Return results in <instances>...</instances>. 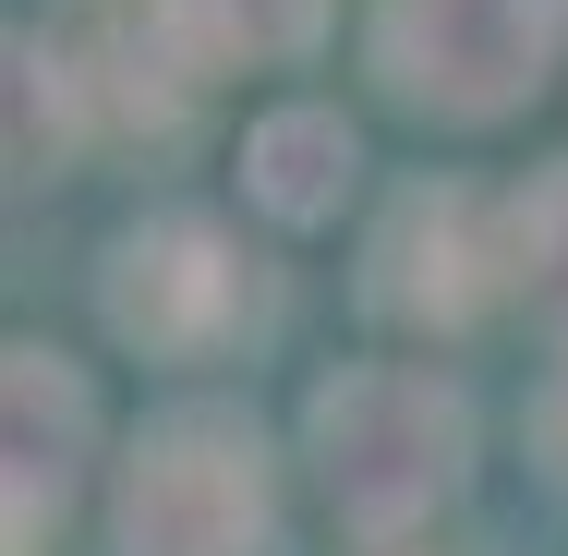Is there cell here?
I'll list each match as a JSON object with an SVG mask.
<instances>
[{
    "label": "cell",
    "mask_w": 568,
    "mask_h": 556,
    "mask_svg": "<svg viewBox=\"0 0 568 556\" xmlns=\"http://www.w3.org/2000/svg\"><path fill=\"white\" fill-rule=\"evenodd\" d=\"M459 447H471V412L424 375H339L315 400V472L351 533H412L459 484Z\"/></svg>",
    "instance_id": "1"
},
{
    "label": "cell",
    "mask_w": 568,
    "mask_h": 556,
    "mask_svg": "<svg viewBox=\"0 0 568 556\" xmlns=\"http://www.w3.org/2000/svg\"><path fill=\"white\" fill-rule=\"evenodd\" d=\"M133 556H266V447L242 412H170L121 472Z\"/></svg>",
    "instance_id": "2"
},
{
    "label": "cell",
    "mask_w": 568,
    "mask_h": 556,
    "mask_svg": "<svg viewBox=\"0 0 568 556\" xmlns=\"http://www.w3.org/2000/svg\"><path fill=\"white\" fill-rule=\"evenodd\" d=\"M557 61V0H375V73L412 110L496 121Z\"/></svg>",
    "instance_id": "3"
},
{
    "label": "cell",
    "mask_w": 568,
    "mask_h": 556,
    "mask_svg": "<svg viewBox=\"0 0 568 556\" xmlns=\"http://www.w3.org/2000/svg\"><path fill=\"white\" fill-rule=\"evenodd\" d=\"M254 315H266V291H254V266H242L206 219L121 230V254H110V327L133 338V351L206 363V351H230Z\"/></svg>",
    "instance_id": "4"
},
{
    "label": "cell",
    "mask_w": 568,
    "mask_h": 556,
    "mask_svg": "<svg viewBox=\"0 0 568 556\" xmlns=\"http://www.w3.org/2000/svg\"><path fill=\"white\" fill-rule=\"evenodd\" d=\"M61 85H73V110L98 98L110 121L133 133H170V121L194 110V61H182V37H170V12L158 0H73V24H61Z\"/></svg>",
    "instance_id": "5"
},
{
    "label": "cell",
    "mask_w": 568,
    "mask_h": 556,
    "mask_svg": "<svg viewBox=\"0 0 568 556\" xmlns=\"http://www.w3.org/2000/svg\"><path fill=\"white\" fill-rule=\"evenodd\" d=\"M484 266H496V242H484V206L471 194H399L387 230H375V303L387 315H412V327H459L471 303H484Z\"/></svg>",
    "instance_id": "6"
},
{
    "label": "cell",
    "mask_w": 568,
    "mask_h": 556,
    "mask_svg": "<svg viewBox=\"0 0 568 556\" xmlns=\"http://www.w3.org/2000/svg\"><path fill=\"white\" fill-rule=\"evenodd\" d=\"M85 459V387L49 351H0V533H37L73 496Z\"/></svg>",
    "instance_id": "7"
},
{
    "label": "cell",
    "mask_w": 568,
    "mask_h": 556,
    "mask_svg": "<svg viewBox=\"0 0 568 556\" xmlns=\"http://www.w3.org/2000/svg\"><path fill=\"white\" fill-rule=\"evenodd\" d=\"M73 85H61V61L37 49V37H0V194H24V182H61V158H73Z\"/></svg>",
    "instance_id": "8"
},
{
    "label": "cell",
    "mask_w": 568,
    "mask_h": 556,
    "mask_svg": "<svg viewBox=\"0 0 568 556\" xmlns=\"http://www.w3.org/2000/svg\"><path fill=\"white\" fill-rule=\"evenodd\" d=\"M339 194H351V133H339V110L254 121V206H266V219H327Z\"/></svg>",
    "instance_id": "9"
},
{
    "label": "cell",
    "mask_w": 568,
    "mask_h": 556,
    "mask_svg": "<svg viewBox=\"0 0 568 556\" xmlns=\"http://www.w3.org/2000/svg\"><path fill=\"white\" fill-rule=\"evenodd\" d=\"M158 12H170V37H182L194 85H206L219 61H291V49H315V24H327V0H158Z\"/></svg>",
    "instance_id": "10"
},
{
    "label": "cell",
    "mask_w": 568,
    "mask_h": 556,
    "mask_svg": "<svg viewBox=\"0 0 568 556\" xmlns=\"http://www.w3.org/2000/svg\"><path fill=\"white\" fill-rule=\"evenodd\" d=\"M508 254H520V279L568 315V170H545V182L508 206Z\"/></svg>",
    "instance_id": "11"
},
{
    "label": "cell",
    "mask_w": 568,
    "mask_h": 556,
    "mask_svg": "<svg viewBox=\"0 0 568 556\" xmlns=\"http://www.w3.org/2000/svg\"><path fill=\"white\" fill-rule=\"evenodd\" d=\"M532 436H545V459H557V472H568V363H557V387L532 400Z\"/></svg>",
    "instance_id": "12"
}]
</instances>
